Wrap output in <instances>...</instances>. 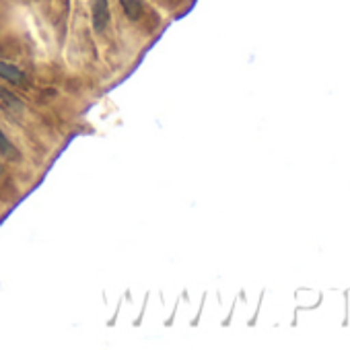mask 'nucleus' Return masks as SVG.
<instances>
[{"mask_svg":"<svg viewBox=\"0 0 350 350\" xmlns=\"http://www.w3.org/2000/svg\"><path fill=\"white\" fill-rule=\"evenodd\" d=\"M128 19L138 21L142 17V0H120Z\"/></svg>","mask_w":350,"mask_h":350,"instance_id":"3","label":"nucleus"},{"mask_svg":"<svg viewBox=\"0 0 350 350\" xmlns=\"http://www.w3.org/2000/svg\"><path fill=\"white\" fill-rule=\"evenodd\" d=\"M91 15H93V27L95 31H103L109 23V3L107 0H93L91 3Z\"/></svg>","mask_w":350,"mask_h":350,"instance_id":"1","label":"nucleus"},{"mask_svg":"<svg viewBox=\"0 0 350 350\" xmlns=\"http://www.w3.org/2000/svg\"><path fill=\"white\" fill-rule=\"evenodd\" d=\"M0 152H3L5 157H9V159H13V161H17L21 154H19V150L15 148V144L9 140V136L0 130Z\"/></svg>","mask_w":350,"mask_h":350,"instance_id":"4","label":"nucleus"},{"mask_svg":"<svg viewBox=\"0 0 350 350\" xmlns=\"http://www.w3.org/2000/svg\"><path fill=\"white\" fill-rule=\"evenodd\" d=\"M0 79H5L13 85H25V72L9 62H3V60H0Z\"/></svg>","mask_w":350,"mask_h":350,"instance_id":"2","label":"nucleus"}]
</instances>
